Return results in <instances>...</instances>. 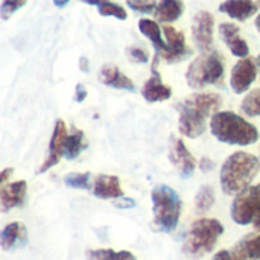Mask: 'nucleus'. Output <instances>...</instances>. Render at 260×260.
Segmentation results:
<instances>
[{
    "label": "nucleus",
    "instance_id": "nucleus-34",
    "mask_svg": "<svg viewBox=\"0 0 260 260\" xmlns=\"http://www.w3.org/2000/svg\"><path fill=\"white\" fill-rule=\"evenodd\" d=\"M215 161L212 160V158H209V157H203L201 160H200V169H201V172H204V174H207V172H212L213 169H215Z\"/></svg>",
    "mask_w": 260,
    "mask_h": 260
},
{
    "label": "nucleus",
    "instance_id": "nucleus-8",
    "mask_svg": "<svg viewBox=\"0 0 260 260\" xmlns=\"http://www.w3.org/2000/svg\"><path fill=\"white\" fill-rule=\"evenodd\" d=\"M168 155H169V161L178 171L181 178H190L193 175L195 166H197V160L190 154V151L187 149L186 143L180 137H177V136H171L169 137Z\"/></svg>",
    "mask_w": 260,
    "mask_h": 260
},
{
    "label": "nucleus",
    "instance_id": "nucleus-5",
    "mask_svg": "<svg viewBox=\"0 0 260 260\" xmlns=\"http://www.w3.org/2000/svg\"><path fill=\"white\" fill-rule=\"evenodd\" d=\"M224 79V59L218 50L200 55L192 61L186 72V81L190 88L200 90L206 85H219Z\"/></svg>",
    "mask_w": 260,
    "mask_h": 260
},
{
    "label": "nucleus",
    "instance_id": "nucleus-14",
    "mask_svg": "<svg viewBox=\"0 0 260 260\" xmlns=\"http://www.w3.org/2000/svg\"><path fill=\"white\" fill-rule=\"evenodd\" d=\"M27 244V229L21 222L8 224L0 233V245L3 251H14Z\"/></svg>",
    "mask_w": 260,
    "mask_h": 260
},
{
    "label": "nucleus",
    "instance_id": "nucleus-39",
    "mask_svg": "<svg viewBox=\"0 0 260 260\" xmlns=\"http://www.w3.org/2000/svg\"><path fill=\"white\" fill-rule=\"evenodd\" d=\"M81 2H84V3H87V5H93V6H101V5H104V3H107V2H111V0H81Z\"/></svg>",
    "mask_w": 260,
    "mask_h": 260
},
{
    "label": "nucleus",
    "instance_id": "nucleus-27",
    "mask_svg": "<svg viewBox=\"0 0 260 260\" xmlns=\"http://www.w3.org/2000/svg\"><path fill=\"white\" fill-rule=\"evenodd\" d=\"M241 108L244 114L248 117H257L260 116V88L251 90L242 101Z\"/></svg>",
    "mask_w": 260,
    "mask_h": 260
},
{
    "label": "nucleus",
    "instance_id": "nucleus-10",
    "mask_svg": "<svg viewBox=\"0 0 260 260\" xmlns=\"http://www.w3.org/2000/svg\"><path fill=\"white\" fill-rule=\"evenodd\" d=\"M257 64L253 58H242L239 59L235 67L232 69L230 75V85L236 94H242L250 90L253 82L257 79Z\"/></svg>",
    "mask_w": 260,
    "mask_h": 260
},
{
    "label": "nucleus",
    "instance_id": "nucleus-6",
    "mask_svg": "<svg viewBox=\"0 0 260 260\" xmlns=\"http://www.w3.org/2000/svg\"><path fill=\"white\" fill-rule=\"evenodd\" d=\"M232 219L239 225H250L260 222V184L251 186L242 193L236 195L232 209Z\"/></svg>",
    "mask_w": 260,
    "mask_h": 260
},
{
    "label": "nucleus",
    "instance_id": "nucleus-42",
    "mask_svg": "<svg viewBox=\"0 0 260 260\" xmlns=\"http://www.w3.org/2000/svg\"><path fill=\"white\" fill-rule=\"evenodd\" d=\"M254 229H256V232H260V222L254 224Z\"/></svg>",
    "mask_w": 260,
    "mask_h": 260
},
{
    "label": "nucleus",
    "instance_id": "nucleus-37",
    "mask_svg": "<svg viewBox=\"0 0 260 260\" xmlns=\"http://www.w3.org/2000/svg\"><path fill=\"white\" fill-rule=\"evenodd\" d=\"M79 69H81V72H84V73H88V72H90L88 58H85V56H81V58H79Z\"/></svg>",
    "mask_w": 260,
    "mask_h": 260
},
{
    "label": "nucleus",
    "instance_id": "nucleus-30",
    "mask_svg": "<svg viewBox=\"0 0 260 260\" xmlns=\"http://www.w3.org/2000/svg\"><path fill=\"white\" fill-rule=\"evenodd\" d=\"M126 5L140 14H151L157 9V0H126Z\"/></svg>",
    "mask_w": 260,
    "mask_h": 260
},
{
    "label": "nucleus",
    "instance_id": "nucleus-12",
    "mask_svg": "<svg viewBox=\"0 0 260 260\" xmlns=\"http://www.w3.org/2000/svg\"><path fill=\"white\" fill-rule=\"evenodd\" d=\"M163 34L166 38V52L160 55L168 62H178L190 56V49L186 46V37L174 26H165Z\"/></svg>",
    "mask_w": 260,
    "mask_h": 260
},
{
    "label": "nucleus",
    "instance_id": "nucleus-32",
    "mask_svg": "<svg viewBox=\"0 0 260 260\" xmlns=\"http://www.w3.org/2000/svg\"><path fill=\"white\" fill-rule=\"evenodd\" d=\"M126 55L129 56L131 61L139 62V64H145V62H148V59H149L148 53H146L143 49H140V47H128V49H126Z\"/></svg>",
    "mask_w": 260,
    "mask_h": 260
},
{
    "label": "nucleus",
    "instance_id": "nucleus-4",
    "mask_svg": "<svg viewBox=\"0 0 260 260\" xmlns=\"http://www.w3.org/2000/svg\"><path fill=\"white\" fill-rule=\"evenodd\" d=\"M154 225L163 233H171L177 229L181 216V200L177 190L166 184H158L151 192Z\"/></svg>",
    "mask_w": 260,
    "mask_h": 260
},
{
    "label": "nucleus",
    "instance_id": "nucleus-7",
    "mask_svg": "<svg viewBox=\"0 0 260 260\" xmlns=\"http://www.w3.org/2000/svg\"><path fill=\"white\" fill-rule=\"evenodd\" d=\"M178 111V129L187 139H198L206 133L207 128V117L195 110L193 107L187 105L184 101L175 105Z\"/></svg>",
    "mask_w": 260,
    "mask_h": 260
},
{
    "label": "nucleus",
    "instance_id": "nucleus-41",
    "mask_svg": "<svg viewBox=\"0 0 260 260\" xmlns=\"http://www.w3.org/2000/svg\"><path fill=\"white\" fill-rule=\"evenodd\" d=\"M254 24H256V29H257V32L260 34V14L257 15V17H256V23H254Z\"/></svg>",
    "mask_w": 260,
    "mask_h": 260
},
{
    "label": "nucleus",
    "instance_id": "nucleus-28",
    "mask_svg": "<svg viewBox=\"0 0 260 260\" xmlns=\"http://www.w3.org/2000/svg\"><path fill=\"white\" fill-rule=\"evenodd\" d=\"M90 172H72L64 177V184L72 189H90Z\"/></svg>",
    "mask_w": 260,
    "mask_h": 260
},
{
    "label": "nucleus",
    "instance_id": "nucleus-29",
    "mask_svg": "<svg viewBox=\"0 0 260 260\" xmlns=\"http://www.w3.org/2000/svg\"><path fill=\"white\" fill-rule=\"evenodd\" d=\"M98 9H99V14L104 17H116L119 20H126V17H128L126 11L120 5L113 3V2H107L104 5H101Z\"/></svg>",
    "mask_w": 260,
    "mask_h": 260
},
{
    "label": "nucleus",
    "instance_id": "nucleus-11",
    "mask_svg": "<svg viewBox=\"0 0 260 260\" xmlns=\"http://www.w3.org/2000/svg\"><path fill=\"white\" fill-rule=\"evenodd\" d=\"M67 136H69V133H67V126H66L64 120L58 119L55 122L53 134H52V139L49 143V154H47L46 160L43 161V165L40 166L38 174H44L59 163L61 157H64V146H66Z\"/></svg>",
    "mask_w": 260,
    "mask_h": 260
},
{
    "label": "nucleus",
    "instance_id": "nucleus-23",
    "mask_svg": "<svg viewBox=\"0 0 260 260\" xmlns=\"http://www.w3.org/2000/svg\"><path fill=\"white\" fill-rule=\"evenodd\" d=\"M184 12L183 0H160L154 12L155 18L161 23H174Z\"/></svg>",
    "mask_w": 260,
    "mask_h": 260
},
{
    "label": "nucleus",
    "instance_id": "nucleus-2",
    "mask_svg": "<svg viewBox=\"0 0 260 260\" xmlns=\"http://www.w3.org/2000/svg\"><path fill=\"white\" fill-rule=\"evenodd\" d=\"M213 137L233 146H248L259 140V129L233 111H219L210 119Z\"/></svg>",
    "mask_w": 260,
    "mask_h": 260
},
{
    "label": "nucleus",
    "instance_id": "nucleus-18",
    "mask_svg": "<svg viewBox=\"0 0 260 260\" xmlns=\"http://www.w3.org/2000/svg\"><path fill=\"white\" fill-rule=\"evenodd\" d=\"M93 195L99 200H119L125 197L120 180L116 175H99L93 186Z\"/></svg>",
    "mask_w": 260,
    "mask_h": 260
},
{
    "label": "nucleus",
    "instance_id": "nucleus-21",
    "mask_svg": "<svg viewBox=\"0 0 260 260\" xmlns=\"http://www.w3.org/2000/svg\"><path fill=\"white\" fill-rule=\"evenodd\" d=\"M232 260H260V235L251 233L242 238L232 250Z\"/></svg>",
    "mask_w": 260,
    "mask_h": 260
},
{
    "label": "nucleus",
    "instance_id": "nucleus-17",
    "mask_svg": "<svg viewBox=\"0 0 260 260\" xmlns=\"http://www.w3.org/2000/svg\"><path fill=\"white\" fill-rule=\"evenodd\" d=\"M184 102L198 110L200 113H203L206 117H213L216 113H219L222 98L216 93H195L184 99Z\"/></svg>",
    "mask_w": 260,
    "mask_h": 260
},
{
    "label": "nucleus",
    "instance_id": "nucleus-43",
    "mask_svg": "<svg viewBox=\"0 0 260 260\" xmlns=\"http://www.w3.org/2000/svg\"><path fill=\"white\" fill-rule=\"evenodd\" d=\"M256 64H257V69L260 70V55L257 56V59H256Z\"/></svg>",
    "mask_w": 260,
    "mask_h": 260
},
{
    "label": "nucleus",
    "instance_id": "nucleus-45",
    "mask_svg": "<svg viewBox=\"0 0 260 260\" xmlns=\"http://www.w3.org/2000/svg\"><path fill=\"white\" fill-rule=\"evenodd\" d=\"M259 160H260V157H259Z\"/></svg>",
    "mask_w": 260,
    "mask_h": 260
},
{
    "label": "nucleus",
    "instance_id": "nucleus-3",
    "mask_svg": "<svg viewBox=\"0 0 260 260\" xmlns=\"http://www.w3.org/2000/svg\"><path fill=\"white\" fill-rule=\"evenodd\" d=\"M224 233V225L213 218L197 219L186 236L183 253L190 259H200L212 253L216 247L218 239Z\"/></svg>",
    "mask_w": 260,
    "mask_h": 260
},
{
    "label": "nucleus",
    "instance_id": "nucleus-40",
    "mask_svg": "<svg viewBox=\"0 0 260 260\" xmlns=\"http://www.w3.org/2000/svg\"><path fill=\"white\" fill-rule=\"evenodd\" d=\"M69 2H70V0H53V5L58 6V8H64Z\"/></svg>",
    "mask_w": 260,
    "mask_h": 260
},
{
    "label": "nucleus",
    "instance_id": "nucleus-33",
    "mask_svg": "<svg viewBox=\"0 0 260 260\" xmlns=\"http://www.w3.org/2000/svg\"><path fill=\"white\" fill-rule=\"evenodd\" d=\"M114 207H117V209H133V207H136V201L131 200V198H126V197H122L119 200H114Z\"/></svg>",
    "mask_w": 260,
    "mask_h": 260
},
{
    "label": "nucleus",
    "instance_id": "nucleus-24",
    "mask_svg": "<svg viewBox=\"0 0 260 260\" xmlns=\"http://www.w3.org/2000/svg\"><path fill=\"white\" fill-rule=\"evenodd\" d=\"M87 149V140L84 131L73 128L72 133L67 136L66 146H64V157L67 160H75L81 155L82 151Z\"/></svg>",
    "mask_w": 260,
    "mask_h": 260
},
{
    "label": "nucleus",
    "instance_id": "nucleus-15",
    "mask_svg": "<svg viewBox=\"0 0 260 260\" xmlns=\"http://www.w3.org/2000/svg\"><path fill=\"white\" fill-rule=\"evenodd\" d=\"M219 34L222 41L229 46V49L232 50V53L238 58H248L250 53V47L247 44V41L244 38L239 37V26L233 24V23H222L219 26Z\"/></svg>",
    "mask_w": 260,
    "mask_h": 260
},
{
    "label": "nucleus",
    "instance_id": "nucleus-26",
    "mask_svg": "<svg viewBox=\"0 0 260 260\" xmlns=\"http://www.w3.org/2000/svg\"><path fill=\"white\" fill-rule=\"evenodd\" d=\"M215 204V190L212 186L206 184L200 187V190L195 195V207L198 213H206L209 212Z\"/></svg>",
    "mask_w": 260,
    "mask_h": 260
},
{
    "label": "nucleus",
    "instance_id": "nucleus-38",
    "mask_svg": "<svg viewBox=\"0 0 260 260\" xmlns=\"http://www.w3.org/2000/svg\"><path fill=\"white\" fill-rule=\"evenodd\" d=\"M12 172H14V169H11V168H6V169H3L2 171V177H0V181H2V184L5 186L6 183H8V178L12 175Z\"/></svg>",
    "mask_w": 260,
    "mask_h": 260
},
{
    "label": "nucleus",
    "instance_id": "nucleus-9",
    "mask_svg": "<svg viewBox=\"0 0 260 260\" xmlns=\"http://www.w3.org/2000/svg\"><path fill=\"white\" fill-rule=\"evenodd\" d=\"M213 29L215 17L207 11H200L192 21V37L200 52L207 53L213 50Z\"/></svg>",
    "mask_w": 260,
    "mask_h": 260
},
{
    "label": "nucleus",
    "instance_id": "nucleus-36",
    "mask_svg": "<svg viewBox=\"0 0 260 260\" xmlns=\"http://www.w3.org/2000/svg\"><path fill=\"white\" fill-rule=\"evenodd\" d=\"M212 260H232V251H229V250H222V251L216 253V254H215V257H213Z\"/></svg>",
    "mask_w": 260,
    "mask_h": 260
},
{
    "label": "nucleus",
    "instance_id": "nucleus-25",
    "mask_svg": "<svg viewBox=\"0 0 260 260\" xmlns=\"http://www.w3.org/2000/svg\"><path fill=\"white\" fill-rule=\"evenodd\" d=\"M87 260H137L136 256L126 250L114 251L110 248H99V250H88L85 253Z\"/></svg>",
    "mask_w": 260,
    "mask_h": 260
},
{
    "label": "nucleus",
    "instance_id": "nucleus-35",
    "mask_svg": "<svg viewBox=\"0 0 260 260\" xmlns=\"http://www.w3.org/2000/svg\"><path fill=\"white\" fill-rule=\"evenodd\" d=\"M87 94H88L87 93V88L82 84H78L76 88H75V101L76 102H82V101H85Z\"/></svg>",
    "mask_w": 260,
    "mask_h": 260
},
{
    "label": "nucleus",
    "instance_id": "nucleus-1",
    "mask_svg": "<svg viewBox=\"0 0 260 260\" xmlns=\"http://www.w3.org/2000/svg\"><path fill=\"white\" fill-rule=\"evenodd\" d=\"M260 169V160L248 152L238 151L232 154L222 165L219 180L225 195L236 197L251 187Z\"/></svg>",
    "mask_w": 260,
    "mask_h": 260
},
{
    "label": "nucleus",
    "instance_id": "nucleus-20",
    "mask_svg": "<svg viewBox=\"0 0 260 260\" xmlns=\"http://www.w3.org/2000/svg\"><path fill=\"white\" fill-rule=\"evenodd\" d=\"M259 6L253 0H225L219 5V11L227 14L229 17L238 20V21H245L251 15L257 12Z\"/></svg>",
    "mask_w": 260,
    "mask_h": 260
},
{
    "label": "nucleus",
    "instance_id": "nucleus-19",
    "mask_svg": "<svg viewBox=\"0 0 260 260\" xmlns=\"http://www.w3.org/2000/svg\"><path fill=\"white\" fill-rule=\"evenodd\" d=\"M99 79L102 84L108 85V87H113V88H117V90H125V91H136V85L134 82L126 76L123 75L116 66L113 64H107L101 69L99 72Z\"/></svg>",
    "mask_w": 260,
    "mask_h": 260
},
{
    "label": "nucleus",
    "instance_id": "nucleus-31",
    "mask_svg": "<svg viewBox=\"0 0 260 260\" xmlns=\"http://www.w3.org/2000/svg\"><path fill=\"white\" fill-rule=\"evenodd\" d=\"M27 0H3L0 6V15L3 20H8L15 11H18L21 6L26 5Z\"/></svg>",
    "mask_w": 260,
    "mask_h": 260
},
{
    "label": "nucleus",
    "instance_id": "nucleus-16",
    "mask_svg": "<svg viewBox=\"0 0 260 260\" xmlns=\"http://www.w3.org/2000/svg\"><path fill=\"white\" fill-rule=\"evenodd\" d=\"M142 96L146 102H151V104L165 102L172 96V88L168 87L161 81L157 70H152V76L142 87Z\"/></svg>",
    "mask_w": 260,
    "mask_h": 260
},
{
    "label": "nucleus",
    "instance_id": "nucleus-13",
    "mask_svg": "<svg viewBox=\"0 0 260 260\" xmlns=\"http://www.w3.org/2000/svg\"><path fill=\"white\" fill-rule=\"evenodd\" d=\"M26 192H27V183L23 180L5 184L0 190V207L2 212L6 213L15 207L23 206L24 198H26Z\"/></svg>",
    "mask_w": 260,
    "mask_h": 260
},
{
    "label": "nucleus",
    "instance_id": "nucleus-44",
    "mask_svg": "<svg viewBox=\"0 0 260 260\" xmlns=\"http://www.w3.org/2000/svg\"><path fill=\"white\" fill-rule=\"evenodd\" d=\"M256 3H257V6H260V0H257V2H256Z\"/></svg>",
    "mask_w": 260,
    "mask_h": 260
},
{
    "label": "nucleus",
    "instance_id": "nucleus-22",
    "mask_svg": "<svg viewBox=\"0 0 260 260\" xmlns=\"http://www.w3.org/2000/svg\"><path fill=\"white\" fill-rule=\"evenodd\" d=\"M139 29H140V32L146 38H149V41L152 43V46L155 49V55L157 56H160V55H163L166 52V41L161 37V30L163 29L158 26L157 21L149 20V18H142L139 21Z\"/></svg>",
    "mask_w": 260,
    "mask_h": 260
}]
</instances>
